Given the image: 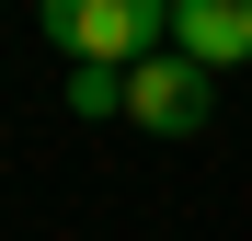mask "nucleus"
<instances>
[{
  "instance_id": "f257e3e1",
  "label": "nucleus",
  "mask_w": 252,
  "mask_h": 241,
  "mask_svg": "<svg viewBox=\"0 0 252 241\" xmlns=\"http://www.w3.org/2000/svg\"><path fill=\"white\" fill-rule=\"evenodd\" d=\"M46 34L69 58H103V69H138L172 46V0H46Z\"/></svg>"
},
{
  "instance_id": "f03ea898",
  "label": "nucleus",
  "mask_w": 252,
  "mask_h": 241,
  "mask_svg": "<svg viewBox=\"0 0 252 241\" xmlns=\"http://www.w3.org/2000/svg\"><path fill=\"white\" fill-rule=\"evenodd\" d=\"M206 58H184V46H160V58H138L126 69V127H149V138H195L206 127Z\"/></svg>"
},
{
  "instance_id": "7ed1b4c3",
  "label": "nucleus",
  "mask_w": 252,
  "mask_h": 241,
  "mask_svg": "<svg viewBox=\"0 0 252 241\" xmlns=\"http://www.w3.org/2000/svg\"><path fill=\"white\" fill-rule=\"evenodd\" d=\"M172 46L206 69H241L252 58V0H172Z\"/></svg>"
},
{
  "instance_id": "20e7f679",
  "label": "nucleus",
  "mask_w": 252,
  "mask_h": 241,
  "mask_svg": "<svg viewBox=\"0 0 252 241\" xmlns=\"http://www.w3.org/2000/svg\"><path fill=\"white\" fill-rule=\"evenodd\" d=\"M69 115H126V69H103V58H69Z\"/></svg>"
}]
</instances>
